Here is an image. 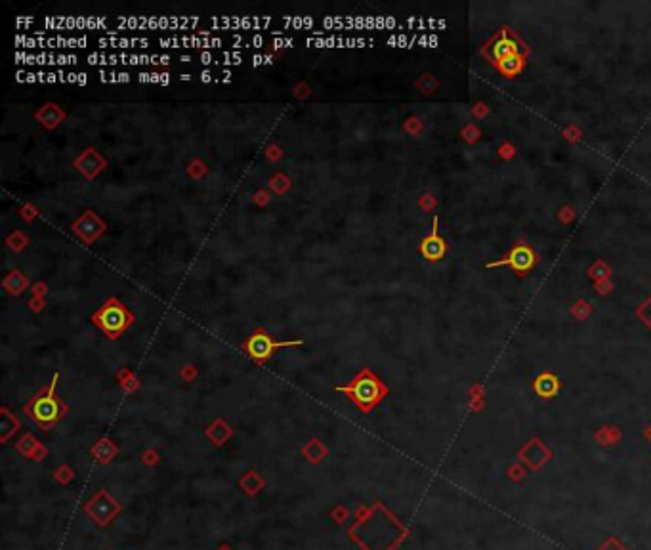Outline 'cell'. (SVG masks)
Masks as SVG:
<instances>
[{"instance_id":"1","label":"cell","mask_w":651,"mask_h":550,"mask_svg":"<svg viewBox=\"0 0 651 550\" xmlns=\"http://www.w3.org/2000/svg\"><path fill=\"white\" fill-rule=\"evenodd\" d=\"M335 390L346 394V397H348L351 404L355 405L361 413L373 411L374 407L381 404L382 399L388 396L390 392L388 386H386L369 367H363L346 386H337Z\"/></svg>"},{"instance_id":"2","label":"cell","mask_w":651,"mask_h":550,"mask_svg":"<svg viewBox=\"0 0 651 550\" xmlns=\"http://www.w3.org/2000/svg\"><path fill=\"white\" fill-rule=\"evenodd\" d=\"M90 321L94 323L105 337L117 340L118 337H123V333L132 327L134 314L118 298L111 296L90 316Z\"/></svg>"},{"instance_id":"3","label":"cell","mask_w":651,"mask_h":550,"mask_svg":"<svg viewBox=\"0 0 651 550\" xmlns=\"http://www.w3.org/2000/svg\"><path fill=\"white\" fill-rule=\"evenodd\" d=\"M56 384H58V373L54 374L50 386L44 388L35 397H31V402L23 409L25 415L31 420H35L38 426H43L44 430L59 422L63 418V415H66V405L56 396Z\"/></svg>"},{"instance_id":"4","label":"cell","mask_w":651,"mask_h":550,"mask_svg":"<svg viewBox=\"0 0 651 550\" xmlns=\"http://www.w3.org/2000/svg\"><path fill=\"white\" fill-rule=\"evenodd\" d=\"M304 340L296 338V340H275L271 337L268 330L260 327L252 335H250L245 342H243V350L249 356L250 360L256 361L260 365L268 363L273 358V353L281 350V348H294V346H302Z\"/></svg>"},{"instance_id":"5","label":"cell","mask_w":651,"mask_h":550,"mask_svg":"<svg viewBox=\"0 0 651 550\" xmlns=\"http://www.w3.org/2000/svg\"><path fill=\"white\" fill-rule=\"evenodd\" d=\"M121 25L126 27H138V29H190L193 25H197L199 17H187V15H138V17H118Z\"/></svg>"},{"instance_id":"6","label":"cell","mask_w":651,"mask_h":550,"mask_svg":"<svg viewBox=\"0 0 651 550\" xmlns=\"http://www.w3.org/2000/svg\"><path fill=\"white\" fill-rule=\"evenodd\" d=\"M485 54L489 56L493 61H500V59L510 58V56H516V54H527L526 48H523V43H521L520 38L514 35V31H510L508 27L498 31V35L491 43H487L485 46Z\"/></svg>"},{"instance_id":"7","label":"cell","mask_w":651,"mask_h":550,"mask_svg":"<svg viewBox=\"0 0 651 550\" xmlns=\"http://www.w3.org/2000/svg\"><path fill=\"white\" fill-rule=\"evenodd\" d=\"M537 264V254H535V250L526 245V243H516L512 247V250L506 254L505 258H500V260H495V262H489L487 268H497V266H510L516 273H527L531 272Z\"/></svg>"},{"instance_id":"8","label":"cell","mask_w":651,"mask_h":550,"mask_svg":"<svg viewBox=\"0 0 651 550\" xmlns=\"http://www.w3.org/2000/svg\"><path fill=\"white\" fill-rule=\"evenodd\" d=\"M71 229L84 245H92L107 231V224L92 208H88L71 224Z\"/></svg>"},{"instance_id":"9","label":"cell","mask_w":651,"mask_h":550,"mask_svg":"<svg viewBox=\"0 0 651 550\" xmlns=\"http://www.w3.org/2000/svg\"><path fill=\"white\" fill-rule=\"evenodd\" d=\"M75 169L81 172L86 180H95L107 167V159L103 157L95 147H86L77 159H75Z\"/></svg>"},{"instance_id":"10","label":"cell","mask_w":651,"mask_h":550,"mask_svg":"<svg viewBox=\"0 0 651 550\" xmlns=\"http://www.w3.org/2000/svg\"><path fill=\"white\" fill-rule=\"evenodd\" d=\"M418 252H420L426 260H430V262H438V260H441V258L445 257L447 243H445V239L439 235L438 216H434L432 218V229H430V234L426 235L424 239L420 241V245H418Z\"/></svg>"},{"instance_id":"11","label":"cell","mask_w":651,"mask_h":550,"mask_svg":"<svg viewBox=\"0 0 651 550\" xmlns=\"http://www.w3.org/2000/svg\"><path fill=\"white\" fill-rule=\"evenodd\" d=\"M159 45L162 48H220L222 38L218 37H199V35H187V37H170L159 38Z\"/></svg>"},{"instance_id":"12","label":"cell","mask_w":651,"mask_h":550,"mask_svg":"<svg viewBox=\"0 0 651 550\" xmlns=\"http://www.w3.org/2000/svg\"><path fill=\"white\" fill-rule=\"evenodd\" d=\"M35 119H37L38 123H40L46 130H56V128L67 119V113L59 107L58 103L48 102L44 103L43 107H38V109L35 111Z\"/></svg>"},{"instance_id":"13","label":"cell","mask_w":651,"mask_h":550,"mask_svg":"<svg viewBox=\"0 0 651 550\" xmlns=\"http://www.w3.org/2000/svg\"><path fill=\"white\" fill-rule=\"evenodd\" d=\"M27 285H29V279L25 277L20 270H12L2 281L4 291H8L12 296H20L27 289Z\"/></svg>"},{"instance_id":"14","label":"cell","mask_w":651,"mask_h":550,"mask_svg":"<svg viewBox=\"0 0 651 550\" xmlns=\"http://www.w3.org/2000/svg\"><path fill=\"white\" fill-rule=\"evenodd\" d=\"M558 388H560V382L554 374L544 373L541 374L537 381H535V392L541 397H552L556 396Z\"/></svg>"},{"instance_id":"15","label":"cell","mask_w":651,"mask_h":550,"mask_svg":"<svg viewBox=\"0 0 651 550\" xmlns=\"http://www.w3.org/2000/svg\"><path fill=\"white\" fill-rule=\"evenodd\" d=\"M526 66V54H516V56H510V58L500 59L497 63V69L506 77H514V75H518Z\"/></svg>"},{"instance_id":"16","label":"cell","mask_w":651,"mask_h":550,"mask_svg":"<svg viewBox=\"0 0 651 550\" xmlns=\"http://www.w3.org/2000/svg\"><path fill=\"white\" fill-rule=\"evenodd\" d=\"M98 45H102L103 48H107V46H113V48H130V46H141V48H146L149 46V40L147 38H117V35H111L109 38H100L98 40Z\"/></svg>"},{"instance_id":"17","label":"cell","mask_w":651,"mask_h":550,"mask_svg":"<svg viewBox=\"0 0 651 550\" xmlns=\"http://www.w3.org/2000/svg\"><path fill=\"white\" fill-rule=\"evenodd\" d=\"M88 63L90 66H115L121 63V54H90L88 56Z\"/></svg>"},{"instance_id":"18","label":"cell","mask_w":651,"mask_h":550,"mask_svg":"<svg viewBox=\"0 0 651 550\" xmlns=\"http://www.w3.org/2000/svg\"><path fill=\"white\" fill-rule=\"evenodd\" d=\"M291 185H293V182H291L285 174H281V172L275 174V176H271V180H270V188L275 191V193H279V195L286 193V191L291 190Z\"/></svg>"},{"instance_id":"19","label":"cell","mask_w":651,"mask_h":550,"mask_svg":"<svg viewBox=\"0 0 651 550\" xmlns=\"http://www.w3.org/2000/svg\"><path fill=\"white\" fill-rule=\"evenodd\" d=\"M6 245L15 252H22L25 249V245H27V237L22 234V231H14V234L8 235Z\"/></svg>"},{"instance_id":"20","label":"cell","mask_w":651,"mask_h":550,"mask_svg":"<svg viewBox=\"0 0 651 550\" xmlns=\"http://www.w3.org/2000/svg\"><path fill=\"white\" fill-rule=\"evenodd\" d=\"M283 23L285 25H291V27H296V29H300V27H306V29H312L314 27L315 20L314 17H283Z\"/></svg>"},{"instance_id":"21","label":"cell","mask_w":651,"mask_h":550,"mask_svg":"<svg viewBox=\"0 0 651 550\" xmlns=\"http://www.w3.org/2000/svg\"><path fill=\"white\" fill-rule=\"evenodd\" d=\"M636 316L644 321L645 327H650L651 329V294L645 298L644 302H642V304H640V306H638Z\"/></svg>"},{"instance_id":"22","label":"cell","mask_w":651,"mask_h":550,"mask_svg":"<svg viewBox=\"0 0 651 550\" xmlns=\"http://www.w3.org/2000/svg\"><path fill=\"white\" fill-rule=\"evenodd\" d=\"M187 172H190L193 178H203L206 172H208V169H206L205 162L199 161V159H195V161H191V165L187 167Z\"/></svg>"},{"instance_id":"23","label":"cell","mask_w":651,"mask_h":550,"mask_svg":"<svg viewBox=\"0 0 651 550\" xmlns=\"http://www.w3.org/2000/svg\"><path fill=\"white\" fill-rule=\"evenodd\" d=\"M20 216H22L23 220H33V218L37 216V208L33 205H25L22 211H20Z\"/></svg>"},{"instance_id":"24","label":"cell","mask_w":651,"mask_h":550,"mask_svg":"<svg viewBox=\"0 0 651 550\" xmlns=\"http://www.w3.org/2000/svg\"><path fill=\"white\" fill-rule=\"evenodd\" d=\"M273 46H275V48H285V46H293V38L277 37L275 40H273Z\"/></svg>"},{"instance_id":"25","label":"cell","mask_w":651,"mask_h":550,"mask_svg":"<svg viewBox=\"0 0 651 550\" xmlns=\"http://www.w3.org/2000/svg\"><path fill=\"white\" fill-rule=\"evenodd\" d=\"M268 159H270V161H273V159H275V161H277V159H281V149H279V147H275V146L268 147Z\"/></svg>"},{"instance_id":"26","label":"cell","mask_w":651,"mask_h":550,"mask_svg":"<svg viewBox=\"0 0 651 550\" xmlns=\"http://www.w3.org/2000/svg\"><path fill=\"white\" fill-rule=\"evenodd\" d=\"M271 56H254L252 58V66H262V63H271Z\"/></svg>"},{"instance_id":"27","label":"cell","mask_w":651,"mask_h":550,"mask_svg":"<svg viewBox=\"0 0 651 550\" xmlns=\"http://www.w3.org/2000/svg\"><path fill=\"white\" fill-rule=\"evenodd\" d=\"M254 199H256L258 205H266V203H268V195H266L263 191H260V193H256V195H254Z\"/></svg>"},{"instance_id":"28","label":"cell","mask_w":651,"mask_h":550,"mask_svg":"<svg viewBox=\"0 0 651 550\" xmlns=\"http://www.w3.org/2000/svg\"><path fill=\"white\" fill-rule=\"evenodd\" d=\"M35 293H37V294L48 293V287L44 285V283H38V285H35Z\"/></svg>"},{"instance_id":"29","label":"cell","mask_w":651,"mask_h":550,"mask_svg":"<svg viewBox=\"0 0 651 550\" xmlns=\"http://www.w3.org/2000/svg\"><path fill=\"white\" fill-rule=\"evenodd\" d=\"M86 73H77V84H81V86H84V84H86Z\"/></svg>"},{"instance_id":"30","label":"cell","mask_w":651,"mask_h":550,"mask_svg":"<svg viewBox=\"0 0 651 550\" xmlns=\"http://www.w3.org/2000/svg\"><path fill=\"white\" fill-rule=\"evenodd\" d=\"M201 81L210 82V81H213V73H210V71H205V73L201 75Z\"/></svg>"},{"instance_id":"31","label":"cell","mask_w":651,"mask_h":550,"mask_svg":"<svg viewBox=\"0 0 651 550\" xmlns=\"http://www.w3.org/2000/svg\"><path fill=\"white\" fill-rule=\"evenodd\" d=\"M29 306H33L35 310H40L43 308V300H33V302L29 300Z\"/></svg>"},{"instance_id":"32","label":"cell","mask_w":651,"mask_h":550,"mask_svg":"<svg viewBox=\"0 0 651 550\" xmlns=\"http://www.w3.org/2000/svg\"><path fill=\"white\" fill-rule=\"evenodd\" d=\"M180 79H182V81H190L191 75H180Z\"/></svg>"},{"instance_id":"33","label":"cell","mask_w":651,"mask_h":550,"mask_svg":"<svg viewBox=\"0 0 651 550\" xmlns=\"http://www.w3.org/2000/svg\"><path fill=\"white\" fill-rule=\"evenodd\" d=\"M650 438H651V430H650Z\"/></svg>"}]
</instances>
